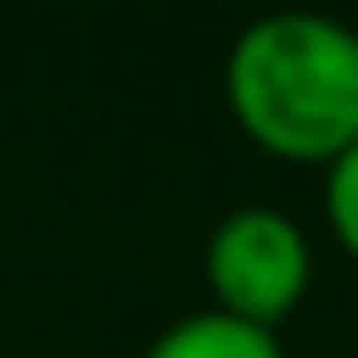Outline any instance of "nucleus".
<instances>
[{
    "label": "nucleus",
    "mask_w": 358,
    "mask_h": 358,
    "mask_svg": "<svg viewBox=\"0 0 358 358\" xmlns=\"http://www.w3.org/2000/svg\"><path fill=\"white\" fill-rule=\"evenodd\" d=\"M224 101L252 145L330 168L358 145V28L319 11H274L235 34Z\"/></svg>",
    "instance_id": "obj_1"
},
{
    "label": "nucleus",
    "mask_w": 358,
    "mask_h": 358,
    "mask_svg": "<svg viewBox=\"0 0 358 358\" xmlns=\"http://www.w3.org/2000/svg\"><path fill=\"white\" fill-rule=\"evenodd\" d=\"M201 274H207L218 313L280 336V324L302 308V296L313 285V246L291 213L235 207L213 224Z\"/></svg>",
    "instance_id": "obj_2"
},
{
    "label": "nucleus",
    "mask_w": 358,
    "mask_h": 358,
    "mask_svg": "<svg viewBox=\"0 0 358 358\" xmlns=\"http://www.w3.org/2000/svg\"><path fill=\"white\" fill-rule=\"evenodd\" d=\"M145 358H285V347L274 330H257V324H241L207 308V313H185L168 330H157Z\"/></svg>",
    "instance_id": "obj_3"
},
{
    "label": "nucleus",
    "mask_w": 358,
    "mask_h": 358,
    "mask_svg": "<svg viewBox=\"0 0 358 358\" xmlns=\"http://www.w3.org/2000/svg\"><path fill=\"white\" fill-rule=\"evenodd\" d=\"M324 218H330L341 252L358 263V145H347L324 168Z\"/></svg>",
    "instance_id": "obj_4"
},
{
    "label": "nucleus",
    "mask_w": 358,
    "mask_h": 358,
    "mask_svg": "<svg viewBox=\"0 0 358 358\" xmlns=\"http://www.w3.org/2000/svg\"><path fill=\"white\" fill-rule=\"evenodd\" d=\"M352 28H358V22H352Z\"/></svg>",
    "instance_id": "obj_5"
}]
</instances>
